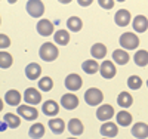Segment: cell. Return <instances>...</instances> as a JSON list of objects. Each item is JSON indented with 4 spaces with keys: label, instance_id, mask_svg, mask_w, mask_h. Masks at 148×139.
<instances>
[{
    "label": "cell",
    "instance_id": "1",
    "mask_svg": "<svg viewBox=\"0 0 148 139\" xmlns=\"http://www.w3.org/2000/svg\"><path fill=\"white\" fill-rule=\"evenodd\" d=\"M39 55H40V58H42L43 61L52 62V61H55V59L58 58L59 50H58V47H56L53 43H43V45L40 46Z\"/></svg>",
    "mask_w": 148,
    "mask_h": 139
},
{
    "label": "cell",
    "instance_id": "2",
    "mask_svg": "<svg viewBox=\"0 0 148 139\" xmlns=\"http://www.w3.org/2000/svg\"><path fill=\"white\" fill-rule=\"evenodd\" d=\"M84 101H86V104H88V105L96 107V105H99L104 101V93L101 92V89L90 87V89H88L86 93H84Z\"/></svg>",
    "mask_w": 148,
    "mask_h": 139
},
{
    "label": "cell",
    "instance_id": "3",
    "mask_svg": "<svg viewBox=\"0 0 148 139\" xmlns=\"http://www.w3.org/2000/svg\"><path fill=\"white\" fill-rule=\"evenodd\" d=\"M119 43L121 45L123 49H126V50H132V49H136L139 46V39H138V36L136 34H133V33H123L120 36V40Z\"/></svg>",
    "mask_w": 148,
    "mask_h": 139
},
{
    "label": "cell",
    "instance_id": "4",
    "mask_svg": "<svg viewBox=\"0 0 148 139\" xmlns=\"http://www.w3.org/2000/svg\"><path fill=\"white\" fill-rule=\"evenodd\" d=\"M25 9L33 18H40L45 14V5L40 0H28L25 5Z\"/></svg>",
    "mask_w": 148,
    "mask_h": 139
},
{
    "label": "cell",
    "instance_id": "5",
    "mask_svg": "<svg viewBox=\"0 0 148 139\" xmlns=\"http://www.w3.org/2000/svg\"><path fill=\"white\" fill-rule=\"evenodd\" d=\"M82 84H83V80H82V77L79 74H68L67 77H65V87L68 90H71V92H76V90H79L80 87H82Z\"/></svg>",
    "mask_w": 148,
    "mask_h": 139
},
{
    "label": "cell",
    "instance_id": "6",
    "mask_svg": "<svg viewBox=\"0 0 148 139\" xmlns=\"http://www.w3.org/2000/svg\"><path fill=\"white\" fill-rule=\"evenodd\" d=\"M24 99H25L27 105H37L42 101V93L36 89V87H28L24 93Z\"/></svg>",
    "mask_w": 148,
    "mask_h": 139
},
{
    "label": "cell",
    "instance_id": "7",
    "mask_svg": "<svg viewBox=\"0 0 148 139\" xmlns=\"http://www.w3.org/2000/svg\"><path fill=\"white\" fill-rule=\"evenodd\" d=\"M18 114L24 117L25 120H36L39 117V111H37L33 105H19L18 107Z\"/></svg>",
    "mask_w": 148,
    "mask_h": 139
},
{
    "label": "cell",
    "instance_id": "8",
    "mask_svg": "<svg viewBox=\"0 0 148 139\" xmlns=\"http://www.w3.org/2000/svg\"><path fill=\"white\" fill-rule=\"evenodd\" d=\"M113 116H114V108L108 104L101 105L96 111V118L101 121H111V117Z\"/></svg>",
    "mask_w": 148,
    "mask_h": 139
},
{
    "label": "cell",
    "instance_id": "9",
    "mask_svg": "<svg viewBox=\"0 0 148 139\" xmlns=\"http://www.w3.org/2000/svg\"><path fill=\"white\" fill-rule=\"evenodd\" d=\"M99 73H101V75L104 79H113L116 75V73H117V70H116V65L113 64V62L107 59V61H104L101 64Z\"/></svg>",
    "mask_w": 148,
    "mask_h": 139
},
{
    "label": "cell",
    "instance_id": "10",
    "mask_svg": "<svg viewBox=\"0 0 148 139\" xmlns=\"http://www.w3.org/2000/svg\"><path fill=\"white\" fill-rule=\"evenodd\" d=\"M61 105L65 110H74L79 107V98L73 93H65L61 98Z\"/></svg>",
    "mask_w": 148,
    "mask_h": 139
},
{
    "label": "cell",
    "instance_id": "11",
    "mask_svg": "<svg viewBox=\"0 0 148 139\" xmlns=\"http://www.w3.org/2000/svg\"><path fill=\"white\" fill-rule=\"evenodd\" d=\"M36 28H37V33H39L40 36L47 37V36H51L53 33V24L49 19H40L39 22H37Z\"/></svg>",
    "mask_w": 148,
    "mask_h": 139
},
{
    "label": "cell",
    "instance_id": "12",
    "mask_svg": "<svg viewBox=\"0 0 148 139\" xmlns=\"http://www.w3.org/2000/svg\"><path fill=\"white\" fill-rule=\"evenodd\" d=\"M130 12L127 9H120L116 12V16H114V21L119 27H126V25L130 24Z\"/></svg>",
    "mask_w": 148,
    "mask_h": 139
},
{
    "label": "cell",
    "instance_id": "13",
    "mask_svg": "<svg viewBox=\"0 0 148 139\" xmlns=\"http://www.w3.org/2000/svg\"><path fill=\"white\" fill-rule=\"evenodd\" d=\"M119 133V127H117V124L113 123V121H105L102 126H101V135L111 139L113 136H117Z\"/></svg>",
    "mask_w": 148,
    "mask_h": 139
},
{
    "label": "cell",
    "instance_id": "14",
    "mask_svg": "<svg viewBox=\"0 0 148 139\" xmlns=\"http://www.w3.org/2000/svg\"><path fill=\"white\" fill-rule=\"evenodd\" d=\"M42 111H43V114H46L49 117H55L59 112V105L55 102V101L49 99V101H46V102L42 105Z\"/></svg>",
    "mask_w": 148,
    "mask_h": 139
},
{
    "label": "cell",
    "instance_id": "15",
    "mask_svg": "<svg viewBox=\"0 0 148 139\" xmlns=\"http://www.w3.org/2000/svg\"><path fill=\"white\" fill-rule=\"evenodd\" d=\"M132 135L135 138H138V139H145L148 136V124L139 121L136 124H133V127H132Z\"/></svg>",
    "mask_w": 148,
    "mask_h": 139
},
{
    "label": "cell",
    "instance_id": "16",
    "mask_svg": "<svg viewBox=\"0 0 148 139\" xmlns=\"http://www.w3.org/2000/svg\"><path fill=\"white\" fill-rule=\"evenodd\" d=\"M49 129H51L55 135H61L64 130H65V123H64V120L62 118H51L49 120Z\"/></svg>",
    "mask_w": 148,
    "mask_h": 139
},
{
    "label": "cell",
    "instance_id": "17",
    "mask_svg": "<svg viewBox=\"0 0 148 139\" xmlns=\"http://www.w3.org/2000/svg\"><path fill=\"white\" fill-rule=\"evenodd\" d=\"M40 74H42V67H40L39 64H36V62H31V64L27 65V68H25V75H27L30 80L39 79V77H40Z\"/></svg>",
    "mask_w": 148,
    "mask_h": 139
},
{
    "label": "cell",
    "instance_id": "18",
    "mask_svg": "<svg viewBox=\"0 0 148 139\" xmlns=\"http://www.w3.org/2000/svg\"><path fill=\"white\" fill-rule=\"evenodd\" d=\"M5 101L8 105H12V107H19V102H21V93L18 90H8L5 93Z\"/></svg>",
    "mask_w": 148,
    "mask_h": 139
},
{
    "label": "cell",
    "instance_id": "19",
    "mask_svg": "<svg viewBox=\"0 0 148 139\" xmlns=\"http://www.w3.org/2000/svg\"><path fill=\"white\" fill-rule=\"evenodd\" d=\"M133 30L138 33H145L148 30V19L144 15H138L133 18Z\"/></svg>",
    "mask_w": 148,
    "mask_h": 139
},
{
    "label": "cell",
    "instance_id": "20",
    "mask_svg": "<svg viewBox=\"0 0 148 139\" xmlns=\"http://www.w3.org/2000/svg\"><path fill=\"white\" fill-rule=\"evenodd\" d=\"M68 130H70V133H71V135L79 136V135H82V133H83L84 126H83V123H82L79 118H71V120L68 121Z\"/></svg>",
    "mask_w": 148,
    "mask_h": 139
},
{
    "label": "cell",
    "instance_id": "21",
    "mask_svg": "<svg viewBox=\"0 0 148 139\" xmlns=\"http://www.w3.org/2000/svg\"><path fill=\"white\" fill-rule=\"evenodd\" d=\"M113 59L119 65H126L129 62V53L126 52L125 49H116L113 52Z\"/></svg>",
    "mask_w": 148,
    "mask_h": 139
},
{
    "label": "cell",
    "instance_id": "22",
    "mask_svg": "<svg viewBox=\"0 0 148 139\" xmlns=\"http://www.w3.org/2000/svg\"><path fill=\"white\" fill-rule=\"evenodd\" d=\"M90 55H92L95 59H102V58H105V55H107V47H105V45H102V43H95V45L90 47Z\"/></svg>",
    "mask_w": 148,
    "mask_h": 139
},
{
    "label": "cell",
    "instance_id": "23",
    "mask_svg": "<svg viewBox=\"0 0 148 139\" xmlns=\"http://www.w3.org/2000/svg\"><path fill=\"white\" fill-rule=\"evenodd\" d=\"M82 68L86 74H95L98 70L101 68V65L98 64V62L95 59H86L83 64H82Z\"/></svg>",
    "mask_w": 148,
    "mask_h": 139
},
{
    "label": "cell",
    "instance_id": "24",
    "mask_svg": "<svg viewBox=\"0 0 148 139\" xmlns=\"http://www.w3.org/2000/svg\"><path fill=\"white\" fill-rule=\"evenodd\" d=\"M116 118H117V124L123 126V127H126V126H129L132 123V114H130L129 111H125V110L117 112Z\"/></svg>",
    "mask_w": 148,
    "mask_h": 139
},
{
    "label": "cell",
    "instance_id": "25",
    "mask_svg": "<svg viewBox=\"0 0 148 139\" xmlns=\"http://www.w3.org/2000/svg\"><path fill=\"white\" fill-rule=\"evenodd\" d=\"M53 40H55L58 45H61V46H65V45H68V42H70V34H68L67 30H58V31L55 33V36H53Z\"/></svg>",
    "mask_w": 148,
    "mask_h": 139
},
{
    "label": "cell",
    "instance_id": "26",
    "mask_svg": "<svg viewBox=\"0 0 148 139\" xmlns=\"http://www.w3.org/2000/svg\"><path fill=\"white\" fill-rule=\"evenodd\" d=\"M28 135L33 138V139H40L43 135H45V126L40 124V123H36L33 124L30 130H28Z\"/></svg>",
    "mask_w": 148,
    "mask_h": 139
},
{
    "label": "cell",
    "instance_id": "27",
    "mask_svg": "<svg viewBox=\"0 0 148 139\" xmlns=\"http://www.w3.org/2000/svg\"><path fill=\"white\" fill-rule=\"evenodd\" d=\"M132 102H133V99H132V96H130L129 92H121L119 95V98H117V104L121 108H129L132 105Z\"/></svg>",
    "mask_w": 148,
    "mask_h": 139
},
{
    "label": "cell",
    "instance_id": "28",
    "mask_svg": "<svg viewBox=\"0 0 148 139\" xmlns=\"http://www.w3.org/2000/svg\"><path fill=\"white\" fill-rule=\"evenodd\" d=\"M133 61L138 67H145L148 64V52L147 50H138L133 56Z\"/></svg>",
    "mask_w": 148,
    "mask_h": 139
},
{
    "label": "cell",
    "instance_id": "29",
    "mask_svg": "<svg viewBox=\"0 0 148 139\" xmlns=\"http://www.w3.org/2000/svg\"><path fill=\"white\" fill-rule=\"evenodd\" d=\"M3 120H5V123L9 126V127H12V129H16L18 126L21 124V118H19V116H16V114H10V112L5 114Z\"/></svg>",
    "mask_w": 148,
    "mask_h": 139
},
{
    "label": "cell",
    "instance_id": "30",
    "mask_svg": "<svg viewBox=\"0 0 148 139\" xmlns=\"http://www.w3.org/2000/svg\"><path fill=\"white\" fill-rule=\"evenodd\" d=\"M67 27H68V30L77 33V31L82 30L83 22H82V19H80L79 16H71V18H68V21H67Z\"/></svg>",
    "mask_w": 148,
    "mask_h": 139
},
{
    "label": "cell",
    "instance_id": "31",
    "mask_svg": "<svg viewBox=\"0 0 148 139\" xmlns=\"http://www.w3.org/2000/svg\"><path fill=\"white\" fill-rule=\"evenodd\" d=\"M12 62H14L12 55L5 52V50H2V52H0V67H2L3 70H6V68H9L12 65Z\"/></svg>",
    "mask_w": 148,
    "mask_h": 139
},
{
    "label": "cell",
    "instance_id": "32",
    "mask_svg": "<svg viewBox=\"0 0 148 139\" xmlns=\"http://www.w3.org/2000/svg\"><path fill=\"white\" fill-rule=\"evenodd\" d=\"M127 86H129V89L138 90L142 86V79L139 77V75H130V77L127 79Z\"/></svg>",
    "mask_w": 148,
    "mask_h": 139
},
{
    "label": "cell",
    "instance_id": "33",
    "mask_svg": "<svg viewBox=\"0 0 148 139\" xmlns=\"http://www.w3.org/2000/svg\"><path fill=\"white\" fill-rule=\"evenodd\" d=\"M52 87H53V80L51 77H42L39 80V89H42L43 92L52 90Z\"/></svg>",
    "mask_w": 148,
    "mask_h": 139
},
{
    "label": "cell",
    "instance_id": "34",
    "mask_svg": "<svg viewBox=\"0 0 148 139\" xmlns=\"http://www.w3.org/2000/svg\"><path fill=\"white\" fill-rule=\"evenodd\" d=\"M9 46H10V39L6 34H0V47H2V50L9 47Z\"/></svg>",
    "mask_w": 148,
    "mask_h": 139
},
{
    "label": "cell",
    "instance_id": "35",
    "mask_svg": "<svg viewBox=\"0 0 148 139\" xmlns=\"http://www.w3.org/2000/svg\"><path fill=\"white\" fill-rule=\"evenodd\" d=\"M98 3H99L104 9H111V8L114 6V2H113V0H110V2H108V0H99Z\"/></svg>",
    "mask_w": 148,
    "mask_h": 139
},
{
    "label": "cell",
    "instance_id": "36",
    "mask_svg": "<svg viewBox=\"0 0 148 139\" xmlns=\"http://www.w3.org/2000/svg\"><path fill=\"white\" fill-rule=\"evenodd\" d=\"M79 3H80L82 6H89V5H90L92 2H90V0H88V2H83V0H80V2H79Z\"/></svg>",
    "mask_w": 148,
    "mask_h": 139
},
{
    "label": "cell",
    "instance_id": "37",
    "mask_svg": "<svg viewBox=\"0 0 148 139\" xmlns=\"http://www.w3.org/2000/svg\"><path fill=\"white\" fill-rule=\"evenodd\" d=\"M67 139H77V138H67Z\"/></svg>",
    "mask_w": 148,
    "mask_h": 139
},
{
    "label": "cell",
    "instance_id": "38",
    "mask_svg": "<svg viewBox=\"0 0 148 139\" xmlns=\"http://www.w3.org/2000/svg\"><path fill=\"white\" fill-rule=\"evenodd\" d=\"M147 86H148V80H147Z\"/></svg>",
    "mask_w": 148,
    "mask_h": 139
},
{
    "label": "cell",
    "instance_id": "39",
    "mask_svg": "<svg viewBox=\"0 0 148 139\" xmlns=\"http://www.w3.org/2000/svg\"><path fill=\"white\" fill-rule=\"evenodd\" d=\"M102 139H108V138H102Z\"/></svg>",
    "mask_w": 148,
    "mask_h": 139
}]
</instances>
